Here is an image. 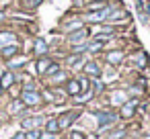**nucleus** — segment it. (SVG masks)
<instances>
[{
    "label": "nucleus",
    "instance_id": "nucleus-30",
    "mask_svg": "<svg viewBox=\"0 0 150 139\" xmlns=\"http://www.w3.org/2000/svg\"><path fill=\"white\" fill-rule=\"evenodd\" d=\"M39 139H56V135H54V133H43Z\"/></svg>",
    "mask_w": 150,
    "mask_h": 139
},
{
    "label": "nucleus",
    "instance_id": "nucleus-36",
    "mask_svg": "<svg viewBox=\"0 0 150 139\" xmlns=\"http://www.w3.org/2000/svg\"><path fill=\"white\" fill-rule=\"evenodd\" d=\"M146 139H150V137H146Z\"/></svg>",
    "mask_w": 150,
    "mask_h": 139
},
{
    "label": "nucleus",
    "instance_id": "nucleus-24",
    "mask_svg": "<svg viewBox=\"0 0 150 139\" xmlns=\"http://www.w3.org/2000/svg\"><path fill=\"white\" fill-rule=\"evenodd\" d=\"M27 61L21 57V59H15V61H11V68H21V66H25Z\"/></svg>",
    "mask_w": 150,
    "mask_h": 139
},
{
    "label": "nucleus",
    "instance_id": "nucleus-29",
    "mask_svg": "<svg viewBox=\"0 0 150 139\" xmlns=\"http://www.w3.org/2000/svg\"><path fill=\"white\" fill-rule=\"evenodd\" d=\"M125 135V131H115V133H111V139H121Z\"/></svg>",
    "mask_w": 150,
    "mask_h": 139
},
{
    "label": "nucleus",
    "instance_id": "nucleus-8",
    "mask_svg": "<svg viewBox=\"0 0 150 139\" xmlns=\"http://www.w3.org/2000/svg\"><path fill=\"white\" fill-rule=\"evenodd\" d=\"M86 37H88V29L80 27L78 31H74V33L70 35V43H78V41H82V39H86Z\"/></svg>",
    "mask_w": 150,
    "mask_h": 139
},
{
    "label": "nucleus",
    "instance_id": "nucleus-12",
    "mask_svg": "<svg viewBox=\"0 0 150 139\" xmlns=\"http://www.w3.org/2000/svg\"><path fill=\"white\" fill-rule=\"evenodd\" d=\"M111 102H113V104H125V102H127L125 92H121V90L113 92V94H111Z\"/></svg>",
    "mask_w": 150,
    "mask_h": 139
},
{
    "label": "nucleus",
    "instance_id": "nucleus-21",
    "mask_svg": "<svg viewBox=\"0 0 150 139\" xmlns=\"http://www.w3.org/2000/svg\"><path fill=\"white\" fill-rule=\"evenodd\" d=\"M58 72H60V66H58V64H50V68H47L45 74H47V76H54V74H58Z\"/></svg>",
    "mask_w": 150,
    "mask_h": 139
},
{
    "label": "nucleus",
    "instance_id": "nucleus-14",
    "mask_svg": "<svg viewBox=\"0 0 150 139\" xmlns=\"http://www.w3.org/2000/svg\"><path fill=\"white\" fill-rule=\"evenodd\" d=\"M41 123H43V119H41V117H35V119H27V121H23V127H27V129H37Z\"/></svg>",
    "mask_w": 150,
    "mask_h": 139
},
{
    "label": "nucleus",
    "instance_id": "nucleus-7",
    "mask_svg": "<svg viewBox=\"0 0 150 139\" xmlns=\"http://www.w3.org/2000/svg\"><path fill=\"white\" fill-rule=\"evenodd\" d=\"M13 43H17V37H15L13 33H8V31L0 33V49L6 47V45H13Z\"/></svg>",
    "mask_w": 150,
    "mask_h": 139
},
{
    "label": "nucleus",
    "instance_id": "nucleus-31",
    "mask_svg": "<svg viewBox=\"0 0 150 139\" xmlns=\"http://www.w3.org/2000/svg\"><path fill=\"white\" fill-rule=\"evenodd\" d=\"M103 88H105V86H103V84H101V82H97V84H95V90H97V92H101V90H103Z\"/></svg>",
    "mask_w": 150,
    "mask_h": 139
},
{
    "label": "nucleus",
    "instance_id": "nucleus-10",
    "mask_svg": "<svg viewBox=\"0 0 150 139\" xmlns=\"http://www.w3.org/2000/svg\"><path fill=\"white\" fill-rule=\"evenodd\" d=\"M17 51H19V45H17V43H13V45H6V47L0 49V55H2L4 59H11Z\"/></svg>",
    "mask_w": 150,
    "mask_h": 139
},
{
    "label": "nucleus",
    "instance_id": "nucleus-26",
    "mask_svg": "<svg viewBox=\"0 0 150 139\" xmlns=\"http://www.w3.org/2000/svg\"><path fill=\"white\" fill-rule=\"evenodd\" d=\"M64 78H66V74H64V72H58V74H54V76H52V80H54V82H60V80H64Z\"/></svg>",
    "mask_w": 150,
    "mask_h": 139
},
{
    "label": "nucleus",
    "instance_id": "nucleus-32",
    "mask_svg": "<svg viewBox=\"0 0 150 139\" xmlns=\"http://www.w3.org/2000/svg\"><path fill=\"white\" fill-rule=\"evenodd\" d=\"M13 139H25V133H19V135H15Z\"/></svg>",
    "mask_w": 150,
    "mask_h": 139
},
{
    "label": "nucleus",
    "instance_id": "nucleus-15",
    "mask_svg": "<svg viewBox=\"0 0 150 139\" xmlns=\"http://www.w3.org/2000/svg\"><path fill=\"white\" fill-rule=\"evenodd\" d=\"M60 131V125H58V119H50L47 123H45V133H58Z\"/></svg>",
    "mask_w": 150,
    "mask_h": 139
},
{
    "label": "nucleus",
    "instance_id": "nucleus-22",
    "mask_svg": "<svg viewBox=\"0 0 150 139\" xmlns=\"http://www.w3.org/2000/svg\"><path fill=\"white\" fill-rule=\"evenodd\" d=\"M78 82H80V92H88V80L86 78H78Z\"/></svg>",
    "mask_w": 150,
    "mask_h": 139
},
{
    "label": "nucleus",
    "instance_id": "nucleus-16",
    "mask_svg": "<svg viewBox=\"0 0 150 139\" xmlns=\"http://www.w3.org/2000/svg\"><path fill=\"white\" fill-rule=\"evenodd\" d=\"M123 59V51H111L109 55H107V61L109 64H119Z\"/></svg>",
    "mask_w": 150,
    "mask_h": 139
},
{
    "label": "nucleus",
    "instance_id": "nucleus-33",
    "mask_svg": "<svg viewBox=\"0 0 150 139\" xmlns=\"http://www.w3.org/2000/svg\"><path fill=\"white\" fill-rule=\"evenodd\" d=\"M146 13H148V15H150V2H148V6H146Z\"/></svg>",
    "mask_w": 150,
    "mask_h": 139
},
{
    "label": "nucleus",
    "instance_id": "nucleus-19",
    "mask_svg": "<svg viewBox=\"0 0 150 139\" xmlns=\"http://www.w3.org/2000/svg\"><path fill=\"white\" fill-rule=\"evenodd\" d=\"M41 137V133L37 131V129H29L27 133H25V139H39Z\"/></svg>",
    "mask_w": 150,
    "mask_h": 139
},
{
    "label": "nucleus",
    "instance_id": "nucleus-28",
    "mask_svg": "<svg viewBox=\"0 0 150 139\" xmlns=\"http://www.w3.org/2000/svg\"><path fill=\"white\" fill-rule=\"evenodd\" d=\"M21 108H23V102H15V104L11 106V110H13V112H19Z\"/></svg>",
    "mask_w": 150,
    "mask_h": 139
},
{
    "label": "nucleus",
    "instance_id": "nucleus-27",
    "mask_svg": "<svg viewBox=\"0 0 150 139\" xmlns=\"http://www.w3.org/2000/svg\"><path fill=\"white\" fill-rule=\"evenodd\" d=\"M76 27H82V23H68V25H66V31H72V29H76Z\"/></svg>",
    "mask_w": 150,
    "mask_h": 139
},
{
    "label": "nucleus",
    "instance_id": "nucleus-13",
    "mask_svg": "<svg viewBox=\"0 0 150 139\" xmlns=\"http://www.w3.org/2000/svg\"><path fill=\"white\" fill-rule=\"evenodd\" d=\"M13 82H15V76L11 72H4L2 74V80H0V86H2V90H4V88H11Z\"/></svg>",
    "mask_w": 150,
    "mask_h": 139
},
{
    "label": "nucleus",
    "instance_id": "nucleus-20",
    "mask_svg": "<svg viewBox=\"0 0 150 139\" xmlns=\"http://www.w3.org/2000/svg\"><path fill=\"white\" fill-rule=\"evenodd\" d=\"M134 61H136V64H138L140 68H144V64H146V57H144V53L140 51V53H138V55L134 57Z\"/></svg>",
    "mask_w": 150,
    "mask_h": 139
},
{
    "label": "nucleus",
    "instance_id": "nucleus-34",
    "mask_svg": "<svg viewBox=\"0 0 150 139\" xmlns=\"http://www.w3.org/2000/svg\"><path fill=\"white\" fill-rule=\"evenodd\" d=\"M2 19H4V13H0V21H2Z\"/></svg>",
    "mask_w": 150,
    "mask_h": 139
},
{
    "label": "nucleus",
    "instance_id": "nucleus-3",
    "mask_svg": "<svg viewBox=\"0 0 150 139\" xmlns=\"http://www.w3.org/2000/svg\"><path fill=\"white\" fill-rule=\"evenodd\" d=\"M21 100H23V104H27V106H35V104L41 102V96H39L35 90H25L23 96H21Z\"/></svg>",
    "mask_w": 150,
    "mask_h": 139
},
{
    "label": "nucleus",
    "instance_id": "nucleus-23",
    "mask_svg": "<svg viewBox=\"0 0 150 139\" xmlns=\"http://www.w3.org/2000/svg\"><path fill=\"white\" fill-rule=\"evenodd\" d=\"M23 2H25V6H29V8H33V6H39V4L43 2V0H23Z\"/></svg>",
    "mask_w": 150,
    "mask_h": 139
},
{
    "label": "nucleus",
    "instance_id": "nucleus-18",
    "mask_svg": "<svg viewBox=\"0 0 150 139\" xmlns=\"http://www.w3.org/2000/svg\"><path fill=\"white\" fill-rule=\"evenodd\" d=\"M101 47H103V41H93V43L86 45V51H93V53H95V51H99Z\"/></svg>",
    "mask_w": 150,
    "mask_h": 139
},
{
    "label": "nucleus",
    "instance_id": "nucleus-9",
    "mask_svg": "<svg viewBox=\"0 0 150 139\" xmlns=\"http://www.w3.org/2000/svg\"><path fill=\"white\" fill-rule=\"evenodd\" d=\"M84 74H88V76H93V78H99V76H101V68H99V64L88 61V64L84 66Z\"/></svg>",
    "mask_w": 150,
    "mask_h": 139
},
{
    "label": "nucleus",
    "instance_id": "nucleus-2",
    "mask_svg": "<svg viewBox=\"0 0 150 139\" xmlns=\"http://www.w3.org/2000/svg\"><path fill=\"white\" fill-rule=\"evenodd\" d=\"M111 13H113V6H103L99 13H91V15H86V21H91V23L105 21L107 17H111Z\"/></svg>",
    "mask_w": 150,
    "mask_h": 139
},
{
    "label": "nucleus",
    "instance_id": "nucleus-6",
    "mask_svg": "<svg viewBox=\"0 0 150 139\" xmlns=\"http://www.w3.org/2000/svg\"><path fill=\"white\" fill-rule=\"evenodd\" d=\"M136 106H138V100H127V102L123 104V108H121V117H123V119H129V117L134 115Z\"/></svg>",
    "mask_w": 150,
    "mask_h": 139
},
{
    "label": "nucleus",
    "instance_id": "nucleus-35",
    "mask_svg": "<svg viewBox=\"0 0 150 139\" xmlns=\"http://www.w3.org/2000/svg\"><path fill=\"white\" fill-rule=\"evenodd\" d=\"M0 92H2V86H0Z\"/></svg>",
    "mask_w": 150,
    "mask_h": 139
},
{
    "label": "nucleus",
    "instance_id": "nucleus-17",
    "mask_svg": "<svg viewBox=\"0 0 150 139\" xmlns=\"http://www.w3.org/2000/svg\"><path fill=\"white\" fill-rule=\"evenodd\" d=\"M50 64H52V61H50V59H45V57H43V59H39V61H37V72H39V74H45V72H47V68H50Z\"/></svg>",
    "mask_w": 150,
    "mask_h": 139
},
{
    "label": "nucleus",
    "instance_id": "nucleus-4",
    "mask_svg": "<svg viewBox=\"0 0 150 139\" xmlns=\"http://www.w3.org/2000/svg\"><path fill=\"white\" fill-rule=\"evenodd\" d=\"M76 119H78V112H68V115H62V117L58 119V125H60V129H66V127H70Z\"/></svg>",
    "mask_w": 150,
    "mask_h": 139
},
{
    "label": "nucleus",
    "instance_id": "nucleus-1",
    "mask_svg": "<svg viewBox=\"0 0 150 139\" xmlns=\"http://www.w3.org/2000/svg\"><path fill=\"white\" fill-rule=\"evenodd\" d=\"M117 115L115 112H109V110H99L97 112V121H99V129H105L109 123H115Z\"/></svg>",
    "mask_w": 150,
    "mask_h": 139
},
{
    "label": "nucleus",
    "instance_id": "nucleus-25",
    "mask_svg": "<svg viewBox=\"0 0 150 139\" xmlns=\"http://www.w3.org/2000/svg\"><path fill=\"white\" fill-rule=\"evenodd\" d=\"M70 139H84V133L82 131H72L70 133Z\"/></svg>",
    "mask_w": 150,
    "mask_h": 139
},
{
    "label": "nucleus",
    "instance_id": "nucleus-11",
    "mask_svg": "<svg viewBox=\"0 0 150 139\" xmlns=\"http://www.w3.org/2000/svg\"><path fill=\"white\" fill-rule=\"evenodd\" d=\"M66 92L72 94V96L80 94V82H78V80H70V82L66 84Z\"/></svg>",
    "mask_w": 150,
    "mask_h": 139
},
{
    "label": "nucleus",
    "instance_id": "nucleus-5",
    "mask_svg": "<svg viewBox=\"0 0 150 139\" xmlns=\"http://www.w3.org/2000/svg\"><path fill=\"white\" fill-rule=\"evenodd\" d=\"M33 51H35L37 55H45V53L50 51V47H47V43H45V39H43V37H37V39H35Z\"/></svg>",
    "mask_w": 150,
    "mask_h": 139
}]
</instances>
